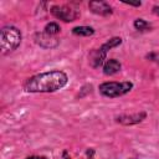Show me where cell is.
Instances as JSON below:
<instances>
[{
  "mask_svg": "<svg viewBox=\"0 0 159 159\" xmlns=\"http://www.w3.org/2000/svg\"><path fill=\"white\" fill-rule=\"evenodd\" d=\"M67 75L62 71H48L35 75L30 77L25 82V91L32 93H42V92H55L62 88L67 83Z\"/></svg>",
  "mask_w": 159,
  "mask_h": 159,
  "instance_id": "cell-1",
  "label": "cell"
},
{
  "mask_svg": "<svg viewBox=\"0 0 159 159\" xmlns=\"http://www.w3.org/2000/svg\"><path fill=\"white\" fill-rule=\"evenodd\" d=\"M21 42V32L14 26H5L0 31V47L2 53L12 52Z\"/></svg>",
  "mask_w": 159,
  "mask_h": 159,
  "instance_id": "cell-2",
  "label": "cell"
},
{
  "mask_svg": "<svg viewBox=\"0 0 159 159\" xmlns=\"http://www.w3.org/2000/svg\"><path fill=\"white\" fill-rule=\"evenodd\" d=\"M132 82H104L99 86V92L106 97H119L132 89Z\"/></svg>",
  "mask_w": 159,
  "mask_h": 159,
  "instance_id": "cell-3",
  "label": "cell"
},
{
  "mask_svg": "<svg viewBox=\"0 0 159 159\" xmlns=\"http://www.w3.org/2000/svg\"><path fill=\"white\" fill-rule=\"evenodd\" d=\"M51 14L60 19V20H63L66 22H71V21H75L76 17L78 16L77 11L73 10L72 7L67 6V5H55L51 7Z\"/></svg>",
  "mask_w": 159,
  "mask_h": 159,
  "instance_id": "cell-4",
  "label": "cell"
},
{
  "mask_svg": "<svg viewBox=\"0 0 159 159\" xmlns=\"http://www.w3.org/2000/svg\"><path fill=\"white\" fill-rule=\"evenodd\" d=\"M89 9L92 12L97 14V15H111L112 14V7L109 6V4H107L106 1H91L88 4Z\"/></svg>",
  "mask_w": 159,
  "mask_h": 159,
  "instance_id": "cell-5",
  "label": "cell"
},
{
  "mask_svg": "<svg viewBox=\"0 0 159 159\" xmlns=\"http://www.w3.org/2000/svg\"><path fill=\"white\" fill-rule=\"evenodd\" d=\"M120 67H122V66H120V63H119L117 60L111 58V60H107V61H106V63H104V66H103V72H104V75H107V76H112V75L119 72V71H120Z\"/></svg>",
  "mask_w": 159,
  "mask_h": 159,
  "instance_id": "cell-6",
  "label": "cell"
},
{
  "mask_svg": "<svg viewBox=\"0 0 159 159\" xmlns=\"http://www.w3.org/2000/svg\"><path fill=\"white\" fill-rule=\"evenodd\" d=\"M145 118V113H137V114H132V116H120L117 118V120L122 124H135L142 122Z\"/></svg>",
  "mask_w": 159,
  "mask_h": 159,
  "instance_id": "cell-7",
  "label": "cell"
},
{
  "mask_svg": "<svg viewBox=\"0 0 159 159\" xmlns=\"http://www.w3.org/2000/svg\"><path fill=\"white\" fill-rule=\"evenodd\" d=\"M72 32L75 35H80V36H91L94 34V30L89 26H77V27H73Z\"/></svg>",
  "mask_w": 159,
  "mask_h": 159,
  "instance_id": "cell-8",
  "label": "cell"
},
{
  "mask_svg": "<svg viewBox=\"0 0 159 159\" xmlns=\"http://www.w3.org/2000/svg\"><path fill=\"white\" fill-rule=\"evenodd\" d=\"M120 42H122V39L120 37H114V39H111L108 42H106L102 47H101V50L103 51V52H106L107 53V51L108 50H111L112 47H116V46H118V45H120Z\"/></svg>",
  "mask_w": 159,
  "mask_h": 159,
  "instance_id": "cell-9",
  "label": "cell"
},
{
  "mask_svg": "<svg viewBox=\"0 0 159 159\" xmlns=\"http://www.w3.org/2000/svg\"><path fill=\"white\" fill-rule=\"evenodd\" d=\"M45 32H46L47 35H56V34L60 32V26H58L56 22H50V24L46 25Z\"/></svg>",
  "mask_w": 159,
  "mask_h": 159,
  "instance_id": "cell-10",
  "label": "cell"
},
{
  "mask_svg": "<svg viewBox=\"0 0 159 159\" xmlns=\"http://www.w3.org/2000/svg\"><path fill=\"white\" fill-rule=\"evenodd\" d=\"M134 27L137 30H139V31H144V30L149 29V24L147 21H144L143 19H137L134 21Z\"/></svg>",
  "mask_w": 159,
  "mask_h": 159,
  "instance_id": "cell-11",
  "label": "cell"
},
{
  "mask_svg": "<svg viewBox=\"0 0 159 159\" xmlns=\"http://www.w3.org/2000/svg\"><path fill=\"white\" fill-rule=\"evenodd\" d=\"M26 159H47L46 157H42V155H32V157H29Z\"/></svg>",
  "mask_w": 159,
  "mask_h": 159,
  "instance_id": "cell-12",
  "label": "cell"
},
{
  "mask_svg": "<svg viewBox=\"0 0 159 159\" xmlns=\"http://www.w3.org/2000/svg\"><path fill=\"white\" fill-rule=\"evenodd\" d=\"M154 12L157 15H159V6H154Z\"/></svg>",
  "mask_w": 159,
  "mask_h": 159,
  "instance_id": "cell-13",
  "label": "cell"
},
{
  "mask_svg": "<svg viewBox=\"0 0 159 159\" xmlns=\"http://www.w3.org/2000/svg\"><path fill=\"white\" fill-rule=\"evenodd\" d=\"M66 159H70V158H66Z\"/></svg>",
  "mask_w": 159,
  "mask_h": 159,
  "instance_id": "cell-14",
  "label": "cell"
}]
</instances>
